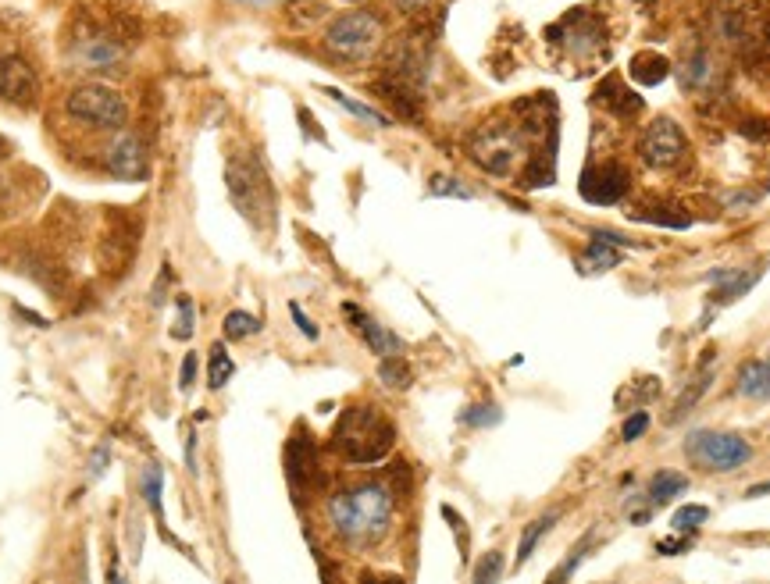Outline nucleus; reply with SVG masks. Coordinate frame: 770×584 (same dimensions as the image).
<instances>
[{
  "instance_id": "nucleus-1",
  "label": "nucleus",
  "mask_w": 770,
  "mask_h": 584,
  "mask_svg": "<svg viewBox=\"0 0 770 584\" xmlns=\"http://www.w3.org/2000/svg\"><path fill=\"white\" fill-rule=\"evenodd\" d=\"M325 517L343 542L350 545H375L385 538L393 524V495L385 485H353L343 492L328 495Z\"/></svg>"
},
{
  "instance_id": "nucleus-2",
  "label": "nucleus",
  "mask_w": 770,
  "mask_h": 584,
  "mask_svg": "<svg viewBox=\"0 0 770 584\" xmlns=\"http://www.w3.org/2000/svg\"><path fill=\"white\" fill-rule=\"evenodd\" d=\"M396 442L393 424L378 414L375 406H346L343 417L336 421L332 431V449L353 467H371V463L385 460Z\"/></svg>"
},
{
  "instance_id": "nucleus-3",
  "label": "nucleus",
  "mask_w": 770,
  "mask_h": 584,
  "mask_svg": "<svg viewBox=\"0 0 770 584\" xmlns=\"http://www.w3.org/2000/svg\"><path fill=\"white\" fill-rule=\"evenodd\" d=\"M225 186H229L232 203L239 207L243 218H250L254 225H268L271 214H275V189H271L268 171L254 154L229 157Z\"/></svg>"
},
{
  "instance_id": "nucleus-4",
  "label": "nucleus",
  "mask_w": 770,
  "mask_h": 584,
  "mask_svg": "<svg viewBox=\"0 0 770 584\" xmlns=\"http://www.w3.org/2000/svg\"><path fill=\"white\" fill-rule=\"evenodd\" d=\"M65 111L72 114L75 122L90 125V129H107V132H122L129 122V104L118 90L104 86V82H82L68 93Z\"/></svg>"
},
{
  "instance_id": "nucleus-5",
  "label": "nucleus",
  "mask_w": 770,
  "mask_h": 584,
  "mask_svg": "<svg viewBox=\"0 0 770 584\" xmlns=\"http://www.w3.org/2000/svg\"><path fill=\"white\" fill-rule=\"evenodd\" d=\"M525 132L514 125H485L471 139V161L496 179H514L521 161H525Z\"/></svg>"
},
{
  "instance_id": "nucleus-6",
  "label": "nucleus",
  "mask_w": 770,
  "mask_h": 584,
  "mask_svg": "<svg viewBox=\"0 0 770 584\" xmlns=\"http://www.w3.org/2000/svg\"><path fill=\"white\" fill-rule=\"evenodd\" d=\"M685 453L703 471L717 474H731L753 460V446L742 435H731V431H692L689 442H685Z\"/></svg>"
},
{
  "instance_id": "nucleus-7",
  "label": "nucleus",
  "mask_w": 770,
  "mask_h": 584,
  "mask_svg": "<svg viewBox=\"0 0 770 584\" xmlns=\"http://www.w3.org/2000/svg\"><path fill=\"white\" fill-rule=\"evenodd\" d=\"M382 40V22L371 11H346L325 29V47L343 61H364Z\"/></svg>"
},
{
  "instance_id": "nucleus-8",
  "label": "nucleus",
  "mask_w": 770,
  "mask_h": 584,
  "mask_svg": "<svg viewBox=\"0 0 770 584\" xmlns=\"http://www.w3.org/2000/svg\"><path fill=\"white\" fill-rule=\"evenodd\" d=\"M639 157L646 168L653 171H671L689 157V139L681 132L674 118H656L639 139Z\"/></svg>"
},
{
  "instance_id": "nucleus-9",
  "label": "nucleus",
  "mask_w": 770,
  "mask_h": 584,
  "mask_svg": "<svg viewBox=\"0 0 770 584\" xmlns=\"http://www.w3.org/2000/svg\"><path fill=\"white\" fill-rule=\"evenodd\" d=\"M104 164H107V171L122 182H147L150 179L147 146H143L140 136H132V132H118V136L107 143Z\"/></svg>"
},
{
  "instance_id": "nucleus-10",
  "label": "nucleus",
  "mask_w": 770,
  "mask_h": 584,
  "mask_svg": "<svg viewBox=\"0 0 770 584\" xmlns=\"http://www.w3.org/2000/svg\"><path fill=\"white\" fill-rule=\"evenodd\" d=\"M36 93H40V79H36L33 65L15 54L0 57V100L15 107H33Z\"/></svg>"
},
{
  "instance_id": "nucleus-11",
  "label": "nucleus",
  "mask_w": 770,
  "mask_h": 584,
  "mask_svg": "<svg viewBox=\"0 0 770 584\" xmlns=\"http://www.w3.org/2000/svg\"><path fill=\"white\" fill-rule=\"evenodd\" d=\"M628 171L621 168V164L607 161L603 168H592L585 171V179H582V196L589 203H617L628 196Z\"/></svg>"
},
{
  "instance_id": "nucleus-12",
  "label": "nucleus",
  "mask_w": 770,
  "mask_h": 584,
  "mask_svg": "<svg viewBox=\"0 0 770 584\" xmlns=\"http://www.w3.org/2000/svg\"><path fill=\"white\" fill-rule=\"evenodd\" d=\"M343 317H350V325L361 332V339L368 342V349L375 353V357H400V349L403 342L396 339L389 328H382L371 314H364L357 303H343Z\"/></svg>"
},
{
  "instance_id": "nucleus-13",
  "label": "nucleus",
  "mask_w": 770,
  "mask_h": 584,
  "mask_svg": "<svg viewBox=\"0 0 770 584\" xmlns=\"http://www.w3.org/2000/svg\"><path fill=\"white\" fill-rule=\"evenodd\" d=\"M717 79H721V68H717V57L710 54L706 47H696L689 57H685V65L678 68V82H681V90L685 93H706L717 86Z\"/></svg>"
},
{
  "instance_id": "nucleus-14",
  "label": "nucleus",
  "mask_w": 770,
  "mask_h": 584,
  "mask_svg": "<svg viewBox=\"0 0 770 584\" xmlns=\"http://www.w3.org/2000/svg\"><path fill=\"white\" fill-rule=\"evenodd\" d=\"M82 68H93V72H107V68H122L125 61V47L115 43L111 36H90L82 40L79 50H75Z\"/></svg>"
},
{
  "instance_id": "nucleus-15",
  "label": "nucleus",
  "mask_w": 770,
  "mask_h": 584,
  "mask_svg": "<svg viewBox=\"0 0 770 584\" xmlns=\"http://www.w3.org/2000/svg\"><path fill=\"white\" fill-rule=\"evenodd\" d=\"M760 275H763V264L760 268H721V271H710V282L717 285L713 289V300L717 303H735L738 296H746L749 289H753L756 282H760Z\"/></svg>"
},
{
  "instance_id": "nucleus-16",
  "label": "nucleus",
  "mask_w": 770,
  "mask_h": 584,
  "mask_svg": "<svg viewBox=\"0 0 770 584\" xmlns=\"http://www.w3.org/2000/svg\"><path fill=\"white\" fill-rule=\"evenodd\" d=\"M596 104H599V107H607L610 114H621V118H628V114H639V111H642V97H639V93H631L628 86H624V82L617 79V75H610V79L599 82Z\"/></svg>"
},
{
  "instance_id": "nucleus-17",
  "label": "nucleus",
  "mask_w": 770,
  "mask_h": 584,
  "mask_svg": "<svg viewBox=\"0 0 770 584\" xmlns=\"http://www.w3.org/2000/svg\"><path fill=\"white\" fill-rule=\"evenodd\" d=\"M286 474H289V481H293L296 492L311 485V478H314V446H311V438H293V442L286 446Z\"/></svg>"
},
{
  "instance_id": "nucleus-18",
  "label": "nucleus",
  "mask_w": 770,
  "mask_h": 584,
  "mask_svg": "<svg viewBox=\"0 0 770 584\" xmlns=\"http://www.w3.org/2000/svg\"><path fill=\"white\" fill-rule=\"evenodd\" d=\"M628 75L639 82V86H646V90H649V86H660V82L671 75V61H667V57H660V54H649V50H646V54L631 57Z\"/></svg>"
},
{
  "instance_id": "nucleus-19",
  "label": "nucleus",
  "mask_w": 770,
  "mask_h": 584,
  "mask_svg": "<svg viewBox=\"0 0 770 584\" xmlns=\"http://www.w3.org/2000/svg\"><path fill=\"white\" fill-rule=\"evenodd\" d=\"M557 520H560L557 510H553V513H542V517H535L532 524H528V528L521 531V542H517V567H525V563L532 560L535 545H539L542 538L549 535V531L557 528Z\"/></svg>"
},
{
  "instance_id": "nucleus-20",
  "label": "nucleus",
  "mask_w": 770,
  "mask_h": 584,
  "mask_svg": "<svg viewBox=\"0 0 770 584\" xmlns=\"http://www.w3.org/2000/svg\"><path fill=\"white\" fill-rule=\"evenodd\" d=\"M685 488H689V478H685V474H678V471H660L653 481H649V503H653V506H664V503H671L674 495L685 492Z\"/></svg>"
},
{
  "instance_id": "nucleus-21",
  "label": "nucleus",
  "mask_w": 770,
  "mask_h": 584,
  "mask_svg": "<svg viewBox=\"0 0 770 584\" xmlns=\"http://www.w3.org/2000/svg\"><path fill=\"white\" fill-rule=\"evenodd\" d=\"M738 392L749 399H770V382H767V371H763V360H749V364L738 371Z\"/></svg>"
},
{
  "instance_id": "nucleus-22",
  "label": "nucleus",
  "mask_w": 770,
  "mask_h": 584,
  "mask_svg": "<svg viewBox=\"0 0 770 584\" xmlns=\"http://www.w3.org/2000/svg\"><path fill=\"white\" fill-rule=\"evenodd\" d=\"M592 236V232H589ZM621 264V257H617V250L610 243H603L599 236L589 239V250L582 253V271H610Z\"/></svg>"
},
{
  "instance_id": "nucleus-23",
  "label": "nucleus",
  "mask_w": 770,
  "mask_h": 584,
  "mask_svg": "<svg viewBox=\"0 0 770 584\" xmlns=\"http://www.w3.org/2000/svg\"><path fill=\"white\" fill-rule=\"evenodd\" d=\"M232 374H236V364H232L229 349H225L222 342H214L211 346V367H207V385H211L214 392L225 389V385L232 382Z\"/></svg>"
},
{
  "instance_id": "nucleus-24",
  "label": "nucleus",
  "mask_w": 770,
  "mask_h": 584,
  "mask_svg": "<svg viewBox=\"0 0 770 584\" xmlns=\"http://www.w3.org/2000/svg\"><path fill=\"white\" fill-rule=\"evenodd\" d=\"M140 492H143V499H147L150 513H154V517H157V524H161V531H164V510H161V492H164V471H161V467H147V471H143V481H140Z\"/></svg>"
},
{
  "instance_id": "nucleus-25",
  "label": "nucleus",
  "mask_w": 770,
  "mask_h": 584,
  "mask_svg": "<svg viewBox=\"0 0 770 584\" xmlns=\"http://www.w3.org/2000/svg\"><path fill=\"white\" fill-rule=\"evenodd\" d=\"M325 93H328V97H332V100H336V104H343L350 114H357V118H364V122H368V125H378V129H389V125H393V122H389V118H385L382 111H375V107L361 104V100H350L343 90H325Z\"/></svg>"
},
{
  "instance_id": "nucleus-26",
  "label": "nucleus",
  "mask_w": 770,
  "mask_h": 584,
  "mask_svg": "<svg viewBox=\"0 0 770 584\" xmlns=\"http://www.w3.org/2000/svg\"><path fill=\"white\" fill-rule=\"evenodd\" d=\"M179 317H175V325H172V339L175 342H186V339H193V332H197V303L189 300V296H179Z\"/></svg>"
},
{
  "instance_id": "nucleus-27",
  "label": "nucleus",
  "mask_w": 770,
  "mask_h": 584,
  "mask_svg": "<svg viewBox=\"0 0 770 584\" xmlns=\"http://www.w3.org/2000/svg\"><path fill=\"white\" fill-rule=\"evenodd\" d=\"M378 378H382L385 389H407L410 385V367L403 357H382L378 364Z\"/></svg>"
},
{
  "instance_id": "nucleus-28",
  "label": "nucleus",
  "mask_w": 770,
  "mask_h": 584,
  "mask_svg": "<svg viewBox=\"0 0 770 584\" xmlns=\"http://www.w3.org/2000/svg\"><path fill=\"white\" fill-rule=\"evenodd\" d=\"M710 382H713V374H710V371H706V367H703V371L696 374V382H692L689 389H685V392H681V396H678V403H674V414H671V421H678V417H685V414H689L692 406L699 403V396H703V392L710 389Z\"/></svg>"
},
{
  "instance_id": "nucleus-29",
  "label": "nucleus",
  "mask_w": 770,
  "mask_h": 584,
  "mask_svg": "<svg viewBox=\"0 0 770 584\" xmlns=\"http://www.w3.org/2000/svg\"><path fill=\"white\" fill-rule=\"evenodd\" d=\"M710 520V510L699 503H689V506H681V510H674L671 517V528L678 531V535H685V531H699Z\"/></svg>"
},
{
  "instance_id": "nucleus-30",
  "label": "nucleus",
  "mask_w": 770,
  "mask_h": 584,
  "mask_svg": "<svg viewBox=\"0 0 770 584\" xmlns=\"http://www.w3.org/2000/svg\"><path fill=\"white\" fill-rule=\"evenodd\" d=\"M503 552L500 549H492V552H485L482 560H478V567H475V577H471V584H500V577H503Z\"/></svg>"
},
{
  "instance_id": "nucleus-31",
  "label": "nucleus",
  "mask_w": 770,
  "mask_h": 584,
  "mask_svg": "<svg viewBox=\"0 0 770 584\" xmlns=\"http://www.w3.org/2000/svg\"><path fill=\"white\" fill-rule=\"evenodd\" d=\"M261 332V321H257L254 314H246V310H232L229 317H225V335L229 339H250V335Z\"/></svg>"
},
{
  "instance_id": "nucleus-32",
  "label": "nucleus",
  "mask_w": 770,
  "mask_h": 584,
  "mask_svg": "<svg viewBox=\"0 0 770 584\" xmlns=\"http://www.w3.org/2000/svg\"><path fill=\"white\" fill-rule=\"evenodd\" d=\"M589 542H592V535H585L582 542H578V549L567 552V560L560 563V567L553 570V574H549V581H546V584H567V581H571V574H574V570H578V567H582L585 552H589Z\"/></svg>"
},
{
  "instance_id": "nucleus-33",
  "label": "nucleus",
  "mask_w": 770,
  "mask_h": 584,
  "mask_svg": "<svg viewBox=\"0 0 770 584\" xmlns=\"http://www.w3.org/2000/svg\"><path fill=\"white\" fill-rule=\"evenodd\" d=\"M631 218H639V221H649V225H667V228H689L692 218L689 214H671L667 207H660V211H628Z\"/></svg>"
},
{
  "instance_id": "nucleus-34",
  "label": "nucleus",
  "mask_w": 770,
  "mask_h": 584,
  "mask_svg": "<svg viewBox=\"0 0 770 584\" xmlns=\"http://www.w3.org/2000/svg\"><path fill=\"white\" fill-rule=\"evenodd\" d=\"M428 193L432 196H453V200H471V189L460 186L453 175H432V182H428Z\"/></svg>"
},
{
  "instance_id": "nucleus-35",
  "label": "nucleus",
  "mask_w": 770,
  "mask_h": 584,
  "mask_svg": "<svg viewBox=\"0 0 770 584\" xmlns=\"http://www.w3.org/2000/svg\"><path fill=\"white\" fill-rule=\"evenodd\" d=\"M500 406H492V403H482V406H471L464 414V424H471V428H485V424H500Z\"/></svg>"
},
{
  "instance_id": "nucleus-36",
  "label": "nucleus",
  "mask_w": 770,
  "mask_h": 584,
  "mask_svg": "<svg viewBox=\"0 0 770 584\" xmlns=\"http://www.w3.org/2000/svg\"><path fill=\"white\" fill-rule=\"evenodd\" d=\"M646 431H649V414H646V410H639V414H631L628 421H624L621 438H624V442H635V438H642Z\"/></svg>"
},
{
  "instance_id": "nucleus-37",
  "label": "nucleus",
  "mask_w": 770,
  "mask_h": 584,
  "mask_svg": "<svg viewBox=\"0 0 770 584\" xmlns=\"http://www.w3.org/2000/svg\"><path fill=\"white\" fill-rule=\"evenodd\" d=\"M197 367H200L197 353H186V360H182V371H179V389L182 392L193 389V382H197Z\"/></svg>"
},
{
  "instance_id": "nucleus-38",
  "label": "nucleus",
  "mask_w": 770,
  "mask_h": 584,
  "mask_svg": "<svg viewBox=\"0 0 770 584\" xmlns=\"http://www.w3.org/2000/svg\"><path fill=\"white\" fill-rule=\"evenodd\" d=\"M289 314H293V321H296V328H300V332H304L307 335V339H318V328H314L311 325V317H307L304 314V307H300V303H289Z\"/></svg>"
},
{
  "instance_id": "nucleus-39",
  "label": "nucleus",
  "mask_w": 770,
  "mask_h": 584,
  "mask_svg": "<svg viewBox=\"0 0 770 584\" xmlns=\"http://www.w3.org/2000/svg\"><path fill=\"white\" fill-rule=\"evenodd\" d=\"M443 517L450 520V528L457 531V542H460V556H467V528L460 524L457 510H450V506H443Z\"/></svg>"
},
{
  "instance_id": "nucleus-40",
  "label": "nucleus",
  "mask_w": 770,
  "mask_h": 584,
  "mask_svg": "<svg viewBox=\"0 0 770 584\" xmlns=\"http://www.w3.org/2000/svg\"><path fill=\"white\" fill-rule=\"evenodd\" d=\"M692 545V538H667V542H660L656 549L664 552V556H678V552H685Z\"/></svg>"
},
{
  "instance_id": "nucleus-41",
  "label": "nucleus",
  "mask_w": 770,
  "mask_h": 584,
  "mask_svg": "<svg viewBox=\"0 0 770 584\" xmlns=\"http://www.w3.org/2000/svg\"><path fill=\"white\" fill-rule=\"evenodd\" d=\"M186 467L197 474V435H193V431H189V438H186Z\"/></svg>"
},
{
  "instance_id": "nucleus-42",
  "label": "nucleus",
  "mask_w": 770,
  "mask_h": 584,
  "mask_svg": "<svg viewBox=\"0 0 770 584\" xmlns=\"http://www.w3.org/2000/svg\"><path fill=\"white\" fill-rule=\"evenodd\" d=\"M104 460H111V453H107V446H100L97 453H93V463H90V474H100L107 467Z\"/></svg>"
},
{
  "instance_id": "nucleus-43",
  "label": "nucleus",
  "mask_w": 770,
  "mask_h": 584,
  "mask_svg": "<svg viewBox=\"0 0 770 584\" xmlns=\"http://www.w3.org/2000/svg\"><path fill=\"white\" fill-rule=\"evenodd\" d=\"M432 0H396V8L400 11H421V8H428Z\"/></svg>"
},
{
  "instance_id": "nucleus-44",
  "label": "nucleus",
  "mask_w": 770,
  "mask_h": 584,
  "mask_svg": "<svg viewBox=\"0 0 770 584\" xmlns=\"http://www.w3.org/2000/svg\"><path fill=\"white\" fill-rule=\"evenodd\" d=\"M246 8H271V4H289V0H239Z\"/></svg>"
},
{
  "instance_id": "nucleus-45",
  "label": "nucleus",
  "mask_w": 770,
  "mask_h": 584,
  "mask_svg": "<svg viewBox=\"0 0 770 584\" xmlns=\"http://www.w3.org/2000/svg\"><path fill=\"white\" fill-rule=\"evenodd\" d=\"M107 584H129V581H125V577H122V570L111 567V574H107Z\"/></svg>"
},
{
  "instance_id": "nucleus-46",
  "label": "nucleus",
  "mask_w": 770,
  "mask_h": 584,
  "mask_svg": "<svg viewBox=\"0 0 770 584\" xmlns=\"http://www.w3.org/2000/svg\"><path fill=\"white\" fill-rule=\"evenodd\" d=\"M746 495H749V499H756V495H770V481H767V485H753Z\"/></svg>"
},
{
  "instance_id": "nucleus-47",
  "label": "nucleus",
  "mask_w": 770,
  "mask_h": 584,
  "mask_svg": "<svg viewBox=\"0 0 770 584\" xmlns=\"http://www.w3.org/2000/svg\"><path fill=\"white\" fill-rule=\"evenodd\" d=\"M364 584H403L400 577H368Z\"/></svg>"
},
{
  "instance_id": "nucleus-48",
  "label": "nucleus",
  "mask_w": 770,
  "mask_h": 584,
  "mask_svg": "<svg viewBox=\"0 0 770 584\" xmlns=\"http://www.w3.org/2000/svg\"><path fill=\"white\" fill-rule=\"evenodd\" d=\"M763 371H767V382H770V357L763 360Z\"/></svg>"
}]
</instances>
